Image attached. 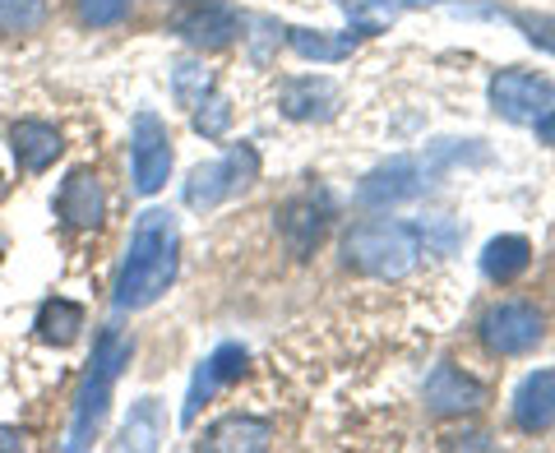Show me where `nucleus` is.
<instances>
[{
  "instance_id": "nucleus-1",
  "label": "nucleus",
  "mask_w": 555,
  "mask_h": 453,
  "mask_svg": "<svg viewBox=\"0 0 555 453\" xmlns=\"http://www.w3.org/2000/svg\"><path fill=\"white\" fill-rule=\"evenodd\" d=\"M181 269V232L167 208H149L134 222L126 264L116 277V310H144L177 283Z\"/></svg>"
},
{
  "instance_id": "nucleus-2",
  "label": "nucleus",
  "mask_w": 555,
  "mask_h": 453,
  "mask_svg": "<svg viewBox=\"0 0 555 453\" xmlns=\"http://www.w3.org/2000/svg\"><path fill=\"white\" fill-rule=\"evenodd\" d=\"M134 342L120 334V328H102L98 342H93V361H89V375H83V389H79V403H75V422H69V449H89L93 435L107 422V403H112V389L120 371L130 365Z\"/></svg>"
},
{
  "instance_id": "nucleus-3",
  "label": "nucleus",
  "mask_w": 555,
  "mask_h": 453,
  "mask_svg": "<svg viewBox=\"0 0 555 453\" xmlns=\"http://www.w3.org/2000/svg\"><path fill=\"white\" fill-rule=\"evenodd\" d=\"M343 255L357 273L371 277H403L412 273L416 255H422V232L408 222H389V218H371L347 232Z\"/></svg>"
},
{
  "instance_id": "nucleus-4",
  "label": "nucleus",
  "mask_w": 555,
  "mask_h": 453,
  "mask_svg": "<svg viewBox=\"0 0 555 453\" xmlns=\"http://www.w3.org/2000/svg\"><path fill=\"white\" fill-rule=\"evenodd\" d=\"M255 177H259V153L250 144H232L218 163H204V167L190 171L185 204L195 208V213H208V208L236 199L241 190H250Z\"/></svg>"
},
{
  "instance_id": "nucleus-5",
  "label": "nucleus",
  "mask_w": 555,
  "mask_h": 453,
  "mask_svg": "<svg viewBox=\"0 0 555 453\" xmlns=\"http://www.w3.org/2000/svg\"><path fill=\"white\" fill-rule=\"evenodd\" d=\"M430 181H436V163H426V158H393V163L375 167L371 177L361 181L357 199L366 208H393V204L416 199Z\"/></svg>"
},
{
  "instance_id": "nucleus-6",
  "label": "nucleus",
  "mask_w": 555,
  "mask_h": 453,
  "mask_svg": "<svg viewBox=\"0 0 555 453\" xmlns=\"http://www.w3.org/2000/svg\"><path fill=\"white\" fill-rule=\"evenodd\" d=\"M481 342L495 357H524L542 342V315L528 301H500L495 310H486L481 320Z\"/></svg>"
},
{
  "instance_id": "nucleus-7",
  "label": "nucleus",
  "mask_w": 555,
  "mask_h": 453,
  "mask_svg": "<svg viewBox=\"0 0 555 453\" xmlns=\"http://www.w3.org/2000/svg\"><path fill=\"white\" fill-rule=\"evenodd\" d=\"M130 158H134V190L139 195H158L171 171V134L153 112L134 116L130 130Z\"/></svg>"
},
{
  "instance_id": "nucleus-8",
  "label": "nucleus",
  "mask_w": 555,
  "mask_h": 453,
  "mask_svg": "<svg viewBox=\"0 0 555 453\" xmlns=\"http://www.w3.org/2000/svg\"><path fill=\"white\" fill-rule=\"evenodd\" d=\"M551 102H555V83L542 75H528V69H500L491 79V107L505 120H518V126L537 120Z\"/></svg>"
},
{
  "instance_id": "nucleus-9",
  "label": "nucleus",
  "mask_w": 555,
  "mask_h": 453,
  "mask_svg": "<svg viewBox=\"0 0 555 453\" xmlns=\"http://www.w3.org/2000/svg\"><path fill=\"white\" fill-rule=\"evenodd\" d=\"M246 365H250V352L241 342H222L214 357H208L199 371H195V379H190V393H185V412H181V422L185 426H195V416H199V407L214 398L218 389H228V385H236L241 375H246Z\"/></svg>"
},
{
  "instance_id": "nucleus-10",
  "label": "nucleus",
  "mask_w": 555,
  "mask_h": 453,
  "mask_svg": "<svg viewBox=\"0 0 555 453\" xmlns=\"http://www.w3.org/2000/svg\"><path fill=\"white\" fill-rule=\"evenodd\" d=\"M56 213L65 218V226H75V232H93L102 226V213H107V199H102V185L89 167H75L61 185L56 195Z\"/></svg>"
},
{
  "instance_id": "nucleus-11",
  "label": "nucleus",
  "mask_w": 555,
  "mask_h": 453,
  "mask_svg": "<svg viewBox=\"0 0 555 453\" xmlns=\"http://www.w3.org/2000/svg\"><path fill=\"white\" fill-rule=\"evenodd\" d=\"M324 226H328V204H324V199L315 204V195L287 199L283 208H278V232H283L287 250L297 255V259H306L310 250L320 246V241H324Z\"/></svg>"
},
{
  "instance_id": "nucleus-12",
  "label": "nucleus",
  "mask_w": 555,
  "mask_h": 453,
  "mask_svg": "<svg viewBox=\"0 0 555 453\" xmlns=\"http://www.w3.org/2000/svg\"><path fill=\"white\" fill-rule=\"evenodd\" d=\"M486 403V389L473 375H463L459 365H436L426 379V407L436 416H459V412H477Z\"/></svg>"
},
{
  "instance_id": "nucleus-13",
  "label": "nucleus",
  "mask_w": 555,
  "mask_h": 453,
  "mask_svg": "<svg viewBox=\"0 0 555 453\" xmlns=\"http://www.w3.org/2000/svg\"><path fill=\"white\" fill-rule=\"evenodd\" d=\"M278 107H283L292 120H328L338 107V89L328 79H283V89H278Z\"/></svg>"
},
{
  "instance_id": "nucleus-14",
  "label": "nucleus",
  "mask_w": 555,
  "mask_h": 453,
  "mask_svg": "<svg viewBox=\"0 0 555 453\" xmlns=\"http://www.w3.org/2000/svg\"><path fill=\"white\" fill-rule=\"evenodd\" d=\"M514 422L518 430H551L555 426V371H532L514 393Z\"/></svg>"
},
{
  "instance_id": "nucleus-15",
  "label": "nucleus",
  "mask_w": 555,
  "mask_h": 453,
  "mask_svg": "<svg viewBox=\"0 0 555 453\" xmlns=\"http://www.w3.org/2000/svg\"><path fill=\"white\" fill-rule=\"evenodd\" d=\"M10 144H14V158L24 163V171H47L65 153L61 130L47 126V120H20L10 130Z\"/></svg>"
},
{
  "instance_id": "nucleus-16",
  "label": "nucleus",
  "mask_w": 555,
  "mask_h": 453,
  "mask_svg": "<svg viewBox=\"0 0 555 453\" xmlns=\"http://www.w3.org/2000/svg\"><path fill=\"white\" fill-rule=\"evenodd\" d=\"M273 440V426L259 422V416H222L218 426H208V435L199 440V449H214V453H255V449H269Z\"/></svg>"
},
{
  "instance_id": "nucleus-17",
  "label": "nucleus",
  "mask_w": 555,
  "mask_h": 453,
  "mask_svg": "<svg viewBox=\"0 0 555 453\" xmlns=\"http://www.w3.org/2000/svg\"><path fill=\"white\" fill-rule=\"evenodd\" d=\"M177 33L190 42V47H204V51H214V47H228L236 33H241V20L232 10H222V5H208V10H195V14H185V20L177 24Z\"/></svg>"
},
{
  "instance_id": "nucleus-18",
  "label": "nucleus",
  "mask_w": 555,
  "mask_h": 453,
  "mask_svg": "<svg viewBox=\"0 0 555 453\" xmlns=\"http://www.w3.org/2000/svg\"><path fill=\"white\" fill-rule=\"evenodd\" d=\"M361 33H315V28H287V47L306 61H320V65H334L347 61L357 51Z\"/></svg>"
},
{
  "instance_id": "nucleus-19",
  "label": "nucleus",
  "mask_w": 555,
  "mask_h": 453,
  "mask_svg": "<svg viewBox=\"0 0 555 453\" xmlns=\"http://www.w3.org/2000/svg\"><path fill=\"white\" fill-rule=\"evenodd\" d=\"M528 264H532V246L524 236H495L481 255V273L491 277V283H514Z\"/></svg>"
},
{
  "instance_id": "nucleus-20",
  "label": "nucleus",
  "mask_w": 555,
  "mask_h": 453,
  "mask_svg": "<svg viewBox=\"0 0 555 453\" xmlns=\"http://www.w3.org/2000/svg\"><path fill=\"white\" fill-rule=\"evenodd\" d=\"M79 328H83V306L65 301V296H51V301H42V310H38V338L42 342L69 347L79 338Z\"/></svg>"
},
{
  "instance_id": "nucleus-21",
  "label": "nucleus",
  "mask_w": 555,
  "mask_h": 453,
  "mask_svg": "<svg viewBox=\"0 0 555 453\" xmlns=\"http://www.w3.org/2000/svg\"><path fill=\"white\" fill-rule=\"evenodd\" d=\"M47 24V0H0V33L20 38V33H38Z\"/></svg>"
},
{
  "instance_id": "nucleus-22",
  "label": "nucleus",
  "mask_w": 555,
  "mask_h": 453,
  "mask_svg": "<svg viewBox=\"0 0 555 453\" xmlns=\"http://www.w3.org/2000/svg\"><path fill=\"white\" fill-rule=\"evenodd\" d=\"M163 440V426H158V403L153 398H144L134 412H130V422H126V449H158Z\"/></svg>"
},
{
  "instance_id": "nucleus-23",
  "label": "nucleus",
  "mask_w": 555,
  "mask_h": 453,
  "mask_svg": "<svg viewBox=\"0 0 555 453\" xmlns=\"http://www.w3.org/2000/svg\"><path fill=\"white\" fill-rule=\"evenodd\" d=\"M208 93H214V75H208L204 65H190V61L177 65V98H181V107L195 112Z\"/></svg>"
},
{
  "instance_id": "nucleus-24",
  "label": "nucleus",
  "mask_w": 555,
  "mask_h": 453,
  "mask_svg": "<svg viewBox=\"0 0 555 453\" xmlns=\"http://www.w3.org/2000/svg\"><path fill=\"white\" fill-rule=\"evenodd\" d=\"M228 126H232V107H228V98H214L208 93L199 107H195V130L199 134H208V139H222L228 134Z\"/></svg>"
},
{
  "instance_id": "nucleus-25",
  "label": "nucleus",
  "mask_w": 555,
  "mask_h": 453,
  "mask_svg": "<svg viewBox=\"0 0 555 453\" xmlns=\"http://www.w3.org/2000/svg\"><path fill=\"white\" fill-rule=\"evenodd\" d=\"M75 10H79V24L89 28H112L126 20V0H75Z\"/></svg>"
},
{
  "instance_id": "nucleus-26",
  "label": "nucleus",
  "mask_w": 555,
  "mask_h": 453,
  "mask_svg": "<svg viewBox=\"0 0 555 453\" xmlns=\"http://www.w3.org/2000/svg\"><path fill=\"white\" fill-rule=\"evenodd\" d=\"M509 20L528 33V42H537L542 51H555V14H524V10H514Z\"/></svg>"
},
{
  "instance_id": "nucleus-27",
  "label": "nucleus",
  "mask_w": 555,
  "mask_h": 453,
  "mask_svg": "<svg viewBox=\"0 0 555 453\" xmlns=\"http://www.w3.org/2000/svg\"><path fill=\"white\" fill-rule=\"evenodd\" d=\"M532 126H537V139H542V144H551V148H555V107H546L542 116L532 120Z\"/></svg>"
},
{
  "instance_id": "nucleus-28",
  "label": "nucleus",
  "mask_w": 555,
  "mask_h": 453,
  "mask_svg": "<svg viewBox=\"0 0 555 453\" xmlns=\"http://www.w3.org/2000/svg\"><path fill=\"white\" fill-rule=\"evenodd\" d=\"M0 449H24V430H14V426H0Z\"/></svg>"
},
{
  "instance_id": "nucleus-29",
  "label": "nucleus",
  "mask_w": 555,
  "mask_h": 453,
  "mask_svg": "<svg viewBox=\"0 0 555 453\" xmlns=\"http://www.w3.org/2000/svg\"><path fill=\"white\" fill-rule=\"evenodd\" d=\"M385 5L398 14V10H422V5H436V0H385Z\"/></svg>"
},
{
  "instance_id": "nucleus-30",
  "label": "nucleus",
  "mask_w": 555,
  "mask_h": 453,
  "mask_svg": "<svg viewBox=\"0 0 555 453\" xmlns=\"http://www.w3.org/2000/svg\"><path fill=\"white\" fill-rule=\"evenodd\" d=\"M0 199H5V181H0Z\"/></svg>"
}]
</instances>
